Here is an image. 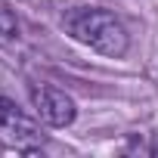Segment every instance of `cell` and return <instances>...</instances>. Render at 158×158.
<instances>
[{
	"instance_id": "obj_2",
	"label": "cell",
	"mask_w": 158,
	"mask_h": 158,
	"mask_svg": "<svg viewBox=\"0 0 158 158\" xmlns=\"http://www.w3.org/2000/svg\"><path fill=\"white\" fill-rule=\"evenodd\" d=\"M0 143L16 152H37L44 146V133L16 102L0 99Z\"/></svg>"
},
{
	"instance_id": "obj_4",
	"label": "cell",
	"mask_w": 158,
	"mask_h": 158,
	"mask_svg": "<svg viewBox=\"0 0 158 158\" xmlns=\"http://www.w3.org/2000/svg\"><path fill=\"white\" fill-rule=\"evenodd\" d=\"M16 19H13V13H6V10H0V44H10L13 37H16Z\"/></svg>"
},
{
	"instance_id": "obj_3",
	"label": "cell",
	"mask_w": 158,
	"mask_h": 158,
	"mask_svg": "<svg viewBox=\"0 0 158 158\" xmlns=\"http://www.w3.org/2000/svg\"><path fill=\"white\" fill-rule=\"evenodd\" d=\"M31 106H34L37 118L50 127H68L77 115L74 99L68 93H62L59 87H34L31 90Z\"/></svg>"
},
{
	"instance_id": "obj_1",
	"label": "cell",
	"mask_w": 158,
	"mask_h": 158,
	"mask_svg": "<svg viewBox=\"0 0 158 158\" xmlns=\"http://www.w3.org/2000/svg\"><path fill=\"white\" fill-rule=\"evenodd\" d=\"M65 31L77 40V44H84L102 56H112V59H121L130 47L127 40V31L124 25L106 13V10H96V6H81V10H71L65 19H62Z\"/></svg>"
}]
</instances>
